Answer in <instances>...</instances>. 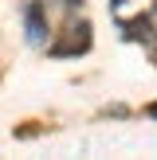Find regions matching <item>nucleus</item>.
<instances>
[{"instance_id": "obj_6", "label": "nucleus", "mask_w": 157, "mask_h": 160, "mask_svg": "<svg viewBox=\"0 0 157 160\" xmlns=\"http://www.w3.org/2000/svg\"><path fill=\"white\" fill-rule=\"evenodd\" d=\"M149 16H153V20H157V4H153V12H149Z\"/></svg>"}, {"instance_id": "obj_3", "label": "nucleus", "mask_w": 157, "mask_h": 160, "mask_svg": "<svg viewBox=\"0 0 157 160\" xmlns=\"http://www.w3.org/2000/svg\"><path fill=\"white\" fill-rule=\"evenodd\" d=\"M24 28H28L31 43H47V12H43L39 0H28L24 4Z\"/></svg>"}, {"instance_id": "obj_4", "label": "nucleus", "mask_w": 157, "mask_h": 160, "mask_svg": "<svg viewBox=\"0 0 157 160\" xmlns=\"http://www.w3.org/2000/svg\"><path fill=\"white\" fill-rule=\"evenodd\" d=\"M59 4H63V8H78L83 0H59Z\"/></svg>"}, {"instance_id": "obj_5", "label": "nucleus", "mask_w": 157, "mask_h": 160, "mask_svg": "<svg viewBox=\"0 0 157 160\" xmlns=\"http://www.w3.org/2000/svg\"><path fill=\"white\" fill-rule=\"evenodd\" d=\"M149 117H157V106H149Z\"/></svg>"}, {"instance_id": "obj_2", "label": "nucleus", "mask_w": 157, "mask_h": 160, "mask_svg": "<svg viewBox=\"0 0 157 160\" xmlns=\"http://www.w3.org/2000/svg\"><path fill=\"white\" fill-rule=\"evenodd\" d=\"M122 35L130 39V43H157V20L153 16H133V20L122 23Z\"/></svg>"}, {"instance_id": "obj_1", "label": "nucleus", "mask_w": 157, "mask_h": 160, "mask_svg": "<svg viewBox=\"0 0 157 160\" xmlns=\"http://www.w3.org/2000/svg\"><path fill=\"white\" fill-rule=\"evenodd\" d=\"M90 43H94L90 23H86V20H78V23H67V28H63V35L55 39L51 47H47V55H51V59H67V55H86V51H90Z\"/></svg>"}]
</instances>
